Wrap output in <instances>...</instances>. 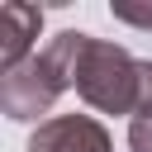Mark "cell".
Wrapping results in <instances>:
<instances>
[{"label": "cell", "mask_w": 152, "mask_h": 152, "mask_svg": "<svg viewBox=\"0 0 152 152\" xmlns=\"http://www.w3.org/2000/svg\"><path fill=\"white\" fill-rule=\"evenodd\" d=\"M138 81H142V57L109 38H86L76 57L71 90L95 109V114H138Z\"/></svg>", "instance_id": "obj_1"}, {"label": "cell", "mask_w": 152, "mask_h": 152, "mask_svg": "<svg viewBox=\"0 0 152 152\" xmlns=\"http://www.w3.org/2000/svg\"><path fill=\"white\" fill-rule=\"evenodd\" d=\"M62 90H71V81L62 76V66L48 52H33L24 66L5 71V81H0V109L14 124H38V114H48Z\"/></svg>", "instance_id": "obj_2"}, {"label": "cell", "mask_w": 152, "mask_h": 152, "mask_svg": "<svg viewBox=\"0 0 152 152\" xmlns=\"http://www.w3.org/2000/svg\"><path fill=\"white\" fill-rule=\"evenodd\" d=\"M28 152H114V142L95 114H52L33 128Z\"/></svg>", "instance_id": "obj_3"}, {"label": "cell", "mask_w": 152, "mask_h": 152, "mask_svg": "<svg viewBox=\"0 0 152 152\" xmlns=\"http://www.w3.org/2000/svg\"><path fill=\"white\" fill-rule=\"evenodd\" d=\"M38 28H43V10H38V5H24V0L0 5V66H5V71L24 66V62L33 57Z\"/></svg>", "instance_id": "obj_4"}, {"label": "cell", "mask_w": 152, "mask_h": 152, "mask_svg": "<svg viewBox=\"0 0 152 152\" xmlns=\"http://www.w3.org/2000/svg\"><path fill=\"white\" fill-rule=\"evenodd\" d=\"M109 14L119 24H133V28H152V0H114Z\"/></svg>", "instance_id": "obj_5"}, {"label": "cell", "mask_w": 152, "mask_h": 152, "mask_svg": "<svg viewBox=\"0 0 152 152\" xmlns=\"http://www.w3.org/2000/svg\"><path fill=\"white\" fill-rule=\"evenodd\" d=\"M128 152H152V114L128 119Z\"/></svg>", "instance_id": "obj_6"}, {"label": "cell", "mask_w": 152, "mask_h": 152, "mask_svg": "<svg viewBox=\"0 0 152 152\" xmlns=\"http://www.w3.org/2000/svg\"><path fill=\"white\" fill-rule=\"evenodd\" d=\"M138 114H152V57H142V81H138ZM133 114V119H138Z\"/></svg>", "instance_id": "obj_7"}]
</instances>
